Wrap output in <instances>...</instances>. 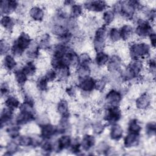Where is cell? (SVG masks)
<instances>
[{"mask_svg": "<svg viewBox=\"0 0 156 156\" xmlns=\"http://www.w3.org/2000/svg\"><path fill=\"white\" fill-rule=\"evenodd\" d=\"M144 5L139 1H118L113 3L111 8L116 16L127 21H133L138 12H141Z\"/></svg>", "mask_w": 156, "mask_h": 156, "instance_id": "obj_1", "label": "cell"}, {"mask_svg": "<svg viewBox=\"0 0 156 156\" xmlns=\"http://www.w3.org/2000/svg\"><path fill=\"white\" fill-rule=\"evenodd\" d=\"M146 69L145 63L143 60H130L120 71L123 83H133L140 81Z\"/></svg>", "mask_w": 156, "mask_h": 156, "instance_id": "obj_2", "label": "cell"}, {"mask_svg": "<svg viewBox=\"0 0 156 156\" xmlns=\"http://www.w3.org/2000/svg\"><path fill=\"white\" fill-rule=\"evenodd\" d=\"M152 49L147 42L141 40L129 43L128 55L130 60H145L151 56Z\"/></svg>", "mask_w": 156, "mask_h": 156, "instance_id": "obj_3", "label": "cell"}, {"mask_svg": "<svg viewBox=\"0 0 156 156\" xmlns=\"http://www.w3.org/2000/svg\"><path fill=\"white\" fill-rule=\"evenodd\" d=\"M34 40L29 33L25 30L20 32L12 41L10 54L16 58L24 57L26 50L30 47Z\"/></svg>", "mask_w": 156, "mask_h": 156, "instance_id": "obj_4", "label": "cell"}, {"mask_svg": "<svg viewBox=\"0 0 156 156\" xmlns=\"http://www.w3.org/2000/svg\"><path fill=\"white\" fill-rule=\"evenodd\" d=\"M108 27L101 24L98 26L93 32L92 38V47L94 51H104L108 43Z\"/></svg>", "mask_w": 156, "mask_h": 156, "instance_id": "obj_5", "label": "cell"}, {"mask_svg": "<svg viewBox=\"0 0 156 156\" xmlns=\"http://www.w3.org/2000/svg\"><path fill=\"white\" fill-rule=\"evenodd\" d=\"M134 21V35L140 40H143L155 32L154 24L143 18L136 16L133 20Z\"/></svg>", "mask_w": 156, "mask_h": 156, "instance_id": "obj_6", "label": "cell"}, {"mask_svg": "<svg viewBox=\"0 0 156 156\" xmlns=\"http://www.w3.org/2000/svg\"><path fill=\"white\" fill-rule=\"evenodd\" d=\"M123 117V113L120 106H107L103 108L102 119L109 126L119 123Z\"/></svg>", "mask_w": 156, "mask_h": 156, "instance_id": "obj_7", "label": "cell"}, {"mask_svg": "<svg viewBox=\"0 0 156 156\" xmlns=\"http://www.w3.org/2000/svg\"><path fill=\"white\" fill-rule=\"evenodd\" d=\"M124 97L121 89L111 88L108 90L103 96V107L107 106H120Z\"/></svg>", "mask_w": 156, "mask_h": 156, "instance_id": "obj_8", "label": "cell"}, {"mask_svg": "<svg viewBox=\"0 0 156 156\" xmlns=\"http://www.w3.org/2000/svg\"><path fill=\"white\" fill-rule=\"evenodd\" d=\"M96 78L91 76L76 79L75 85L78 91L83 94V96H89L95 91V83Z\"/></svg>", "mask_w": 156, "mask_h": 156, "instance_id": "obj_9", "label": "cell"}, {"mask_svg": "<svg viewBox=\"0 0 156 156\" xmlns=\"http://www.w3.org/2000/svg\"><path fill=\"white\" fill-rule=\"evenodd\" d=\"M82 5L85 12L91 13H102L109 7L108 2L102 0L85 1L82 2Z\"/></svg>", "mask_w": 156, "mask_h": 156, "instance_id": "obj_10", "label": "cell"}, {"mask_svg": "<svg viewBox=\"0 0 156 156\" xmlns=\"http://www.w3.org/2000/svg\"><path fill=\"white\" fill-rule=\"evenodd\" d=\"M153 99L152 95L147 91L140 94L134 101L135 108L140 112H146L152 107Z\"/></svg>", "mask_w": 156, "mask_h": 156, "instance_id": "obj_11", "label": "cell"}, {"mask_svg": "<svg viewBox=\"0 0 156 156\" xmlns=\"http://www.w3.org/2000/svg\"><path fill=\"white\" fill-rule=\"evenodd\" d=\"M122 140V144L124 149H135L141 144V133L127 132L124 134Z\"/></svg>", "mask_w": 156, "mask_h": 156, "instance_id": "obj_12", "label": "cell"}, {"mask_svg": "<svg viewBox=\"0 0 156 156\" xmlns=\"http://www.w3.org/2000/svg\"><path fill=\"white\" fill-rule=\"evenodd\" d=\"M73 136L71 134H62L54 140V152H61L68 151L70 147Z\"/></svg>", "mask_w": 156, "mask_h": 156, "instance_id": "obj_13", "label": "cell"}, {"mask_svg": "<svg viewBox=\"0 0 156 156\" xmlns=\"http://www.w3.org/2000/svg\"><path fill=\"white\" fill-rule=\"evenodd\" d=\"M21 2L16 0H1L0 3L1 16L13 15L16 13Z\"/></svg>", "mask_w": 156, "mask_h": 156, "instance_id": "obj_14", "label": "cell"}, {"mask_svg": "<svg viewBox=\"0 0 156 156\" xmlns=\"http://www.w3.org/2000/svg\"><path fill=\"white\" fill-rule=\"evenodd\" d=\"M39 127V135L43 140H53L58 136L57 127L51 122L38 126Z\"/></svg>", "mask_w": 156, "mask_h": 156, "instance_id": "obj_15", "label": "cell"}, {"mask_svg": "<svg viewBox=\"0 0 156 156\" xmlns=\"http://www.w3.org/2000/svg\"><path fill=\"white\" fill-rule=\"evenodd\" d=\"M37 115V113L35 112L18 110L15 116L14 122L23 127L24 126L35 122Z\"/></svg>", "mask_w": 156, "mask_h": 156, "instance_id": "obj_16", "label": "cell"}, {"mask_svg": "<svg viewBox=\"0 0 156 156\" xmlns=\"http://www.w3.org/2000/svg\"><path fill=\"white\" fill-rule=\"evenodd\" d=\"M97 143L96 136L93 133H85L80 137V146L82 151L87 154L94 151V149Z\"/></svg>", "mask_w": 156, "mask_h": 156, "instance_id": "obj_17", "label": "cell"}, {"mask_svg": "<svg viewBox=\"0 0 156 156\" xmlns=\"http://www.w3.org/2000/svg\"><path fill=\"white\" fill-rule=\"evenodd\" d=\"M29 18L34 23L43 22L46 16V12L43 7L40 5H32L27 10Z\"/></svg>", "mask_w": 156, "mask_h": 156, "instance_id": "obj_18", "label": "cell"}, {"mask_svg": "<svg viewBox=\"0 0 156 156\" xmlns=\"http://www.w3.org/2000/svg\"><path fill=\"white\" fill-rule=\"evenodd\" d=\"M122 58L118 54L110 55L109 60L106 65L108 73H119L123 68L124 64Z\"/></svg>", "mask_w": 156, "mask_h": 156, "instance_id": "obj_19", "label": "cell"}, {"mask_svg": "<svg viewBox=\"0 0 156 156\" xmlns=\"http://www.w3.org/2000/svg\"><path fill=\"white\" fill-rule=\"evenodd\" d=\"M15 111L3 106L1 108L0 113L1 129L2 130L6 126L14 122L15 116Z\"/></svg>", "mask_w": 156, "mask_h": 156, "instance_id": "obj_20", "label": "cell"}, {"mask_svg": "<svg viewBox=\"0 0 156 156\" xmlns=\"http://www.w3.org/2000/svg\"><path fill=\"white\" fill-rule=\"evenodd\" d=\"M40 50L44 52H49L51 51L54 44H52V36L49 32H44L41 34L37 40Z\"/></svg>", "mask_w": 156, "mask_h": 156, "instance_id": "obj_21", "label": "cell"}, {"mask_svg": "<svg viewBox=\"0 0 156 156\" xmlns=\"http://www.w3.org/2000/svg\"><path fill=\"white\" fill-rule=\"evenodd\" d=\"M2 68L7 73H13L18 68L17 58L10 53L1 57Z\"/></svg>", "mask_w": 156, "mask_h": 156, "instance_id": "obj_22", "label": "cell"}, {"mask_svg": "<svg viewBox=\"0 0 156 156\" xmlns=\"http://www.w3.org/2000/svg\"><path fill=\"white\" fill-rule=\"evenodd\" d=\"M108 138L114 142H118L122 140L125 130L119 123H115L108 126Z\"/></svg>", "mask_w": 156, "mask_h": 156, "instance_id": "obj_23", "label": "cell"}, {"mask_svg": "<svg viewBox=\"0 0 156 156\" xmlns=\"http://www.w3.org/2000/svg\"><path fill=\"white\" fill-rule=\"evenodd\" d=\"M0 24L2 29L4 32L11 33L15 27L18 25V21L13 15H3L1 16Z\"/></svg>", "mask_w": 156, "mask_h": 156, "instance_id": "obj_24", "label": "cell"}, {"mask_svg": "<svg viewBox=\"0 0 156 156\" xmlns=\"http://www.w3.org/2000/svg\"><path fill=\"white\" fill-rule=\"evenodd\" d=\"M57 127L58 135L62 134H71V114L60 116L58 123L56 124Z\"/></svg>", "mask_w": 156, "mask_h": 156, "instance_id": "obj_25", "label": "cell"}, {"mask_svg": "<svg viewBox=\"0 0 156 156\" xmlns=\"http://www.w3.org/2000/svg\"><path fill=\"white\" fill-rule=\"evenodd\" d=\"M121 41L130 42L134 35V27L130 23H126L119 27Z\"/></svg>", "mask_w": 156, "mask_h": 156, "instance_id": "obj_26", "label": "cell"}, {"mask_svg": "<svg viewBox=\"0 0 156 156\" xmlns=\"http://www.w3.org/2000/svg\"><path fill=\"white\" fill-rule=\"evenodd\" d=\"M110 55L108 54L105 50L99 52H96L93 58V65L98 68H102L105 67L110 58Z\"/></svg>", "mask_w": 156, "mask_h": 156, "instance_id": "obj_27", "label": "cell"}, {"mask_svg": "<svg viewBox=\"0 0 156 156\" xmlns=\"http://www.w3.org/2000/svg\"><path fill=\"white\" fill-rule=\"evenodd\" d=\"M13 78L16 85L20 89L24 88L26 83L29 81V78L23 72L21 67H18L13 73Z\"/></svg>", "mask_w": 156, "mask_h": 156, "instance_id": "obj_28", "label": "cell"}, {"mask_svg": "<svg viewBox=\"0 0 156 156\" xmlns=\"http://www.w3.org/2000/svg\"><path fill=\"white\" fill-rule=\"evenodd\" d=\"M21 104L20 98L13 93L10 94L3 99V105L14 111L18 110Z\"/></svg>", "mask_w": 156, "mask_h": 156, "instance_id": "obj_29", "label": "cell"}, {"mask_svg": "<svg viewBox=\"0 0 156 156\" xmlns=\"http://www.w3.org/2000/svg\"><path fill=\"white\" fill-rule=\"evenodd\" d=\"M41 51L40 50L37 40H34L30 47L26 50L24 56L26 60L36 61L40 57Z\"/></svg>", "mask_w": 156, "mask_h": 156, "instance_id": "obj_30", "label": "cell"}, {"mask_svg": "<svg viewBox=\"0 0 156 156\" xmlns=\"http://www.w3.org/2000/svg\"><path fill=\"white\" fill-rule=\"evenodd\" d=\"M21 126L13 122L6 126L2 130H4L5 135L10 140H16L21 134Z\"/></svg>", "mask_w": 156, "mask_h": 156, "instance_id": "obj_31", "label": "cell"}, {"mask_svg": "<svg viewBox=\"0 0 156 156\" xmlns=\"http://www.w3.org/2000/svg\"><path fill=\"white\" fill-rule=\"evenodd\" d=\"M21 149L18 143L15 140H10L6 142L5 144L3 147L2 155L11 156L16 154Z\"/></svg>", "mask_w": 156, "mask_h": 156, "instance_id": "obj_32", "label": "cell"}, {"mask_svg": "<svg viewBox=\"0 0 156 156\" xmlns=\"http://www.w3.org/2000/svg\"><path fill=\"white\" fill-rule=\"evenodd\" d=\"M20 67L29 79L35 76L38 71L37 65L35 61L34 60H26Z\"/></svg>", "mask_w": 156, "mask_h": 156, "instance_id": "obj_33", "label": "cell"}, {"mask_svg": "<svg viewBox=\"0 0 156 156\" xmlns=\"http://www.w3.org/2000/svg\"><path fill=\"white\" fill-rule=\"evenodd\" d=\"M55 112L60 116L71 114L69 103L66 98H61L57 101L55 105Z\"/></svg>", "mask_w": 156, "mask_h": 156, "instance_id": "obj_34", "label": "cell"}, {"mask_svg": "<svg viewBox=\"0 0 156 156\" xmlns=\"http://www.w3.org/2000/svg\"><path fill=\"white\" fill-rule=\"evenodd\" d=\"M85 12L82 3L77 2L76 1L69 8L68 10L69 16L77 20L83 16Z\"/></svg>", "mask_w": 156, "mask_h": 156, "instance_id": "obj_35", "label": "cell"}, {"mask_svg": "<svg viewBox=\"0 0 156 156\" xmlns=\"http://www.w3.org/2000/svg\"><path fill=\"white\" fill-rule=\"evenodd\" d=\"M107 124L102 121V119H96L90 124V129L91 130V133H93L96 136L102 135L105 132Z\"/></svg>", "mask_w": 156, "mask_h": 156, "instance_id": "obj_36", "label": "cell"}, {"mask_svg": "<svg viewBox=\"0 0 156 156\" xmlns=\"http://www.w3.org/2000/svg\"><path fill=\"white\" fill-rule=\"evenodd\" d=\"M143 126L140 121L135 117L131 118L127 123L126 132L136 133H141L143 131Z\"/></svg>", "mask_w": 156, "mask_h": 156, "instance_id": "obj_37", "label": "cell"}, {"mask_svg": "<svg viewBox=\"0 0 156 156\" xmlns=\"http://www.w3.org/2000/svg\"><path fill=\"white\" fill-rule=\"evenodd\" d=\"M57 73V80L62 83L67 82L71 77L72 69L67 66H61L54 69Z\"/></svg>", "mask_w": 156, "mask_h": 156, "instance_id": "obj_38", "label": "cell"}, {"mask_svg": "<svg viewBox=\"0 0 156 156\" xmlns=\"http://www.w3.org/2000/svg\"><path fill=\"white\" fill-rule=\"evenodd\" d=\"M116 18V15L115 12L112 10L111 7H108L102 13V24L105 25L107 27H110V26H111L113 23Z\"/></svg>", "mask_w": 156, "mask_h": 156, "instance_id": "obj_39", "label": "cell"}, {"mask_svg": "<svg viewBox=\"0 0 156 156\" xmlns=\"http://www.w3.org/2000/svg\"><path fill=\"white\" fill-rule=\"evenodd\" d=\"M121 41L119 29L116 26L108 27V42L111 44H117Z\"/></svg>", "mask_w": 156, "mask_h": 156, "instance_id": "obj_40", "label": "cell"}, {"mask_svg": "<svg viewBox=\"0 0 156 156\" xmlns=\"http://www.w3.org/2000/svg\"><path fill=\"white\" fill-rule=\"evenodd\" d=\"M92 66H90L87 65H78L74 69V74L76 79H82L91 76L92 74Z\"/></svg>", "mask_w": 156, "mask_h": 156, "instance_id": "obj_41", "label": "cell"}, {"mask_svg": "<svg viewBox=\"0 0 156 156\" xmlns=\"http://www.w3.org/2000/svg\"><path fill=\"white\" fill-rule=\"evenodd\" d=\"M109 85V79L108 73L101 75L96 79L95 83V91L99 93H103Z\"/></svg>", "mask_w": 156, "mask_h": 156, "instance_id": "obj_42", "label": "cell"}, {"mask_svg": "<svg viewBox=\"0 0 156 156\" xmlns=\"http://www.w3.org/2000/svg\"><path fill=\"white\" fill-rule=\"evenodd\" d=\"M15 140L21 148L32 149L33 135L21 133Z\"/></svg>", "mask_w": 156, "mask_h": 156, "instance_id": "obj_43", "label": "cell"}, {"mask_svg": "<svg viewBox=\"0 0 156 156\" xmlns=\"http://www.w3.org/2000/svg\"><path fill=\"white\" fill-rule=\"evenodd\" d=\"M42 154L50 155L54 152V140H43L38 148Z\"/></svg>", "mask_w": 156, "mask_h": 156, "instance_id": "obj_44", "label": "cell"}, {"mask_svg": "<svg viewBox=\"0 0 156 156\" xmlns=\"http://www.w3.org/2000/svg\"><path fill=\"white\" fill-rule=\"evenodd\" d=\"M50 83L47 80L43 75L38 76L35 82V86L40 93H45L48 91Z\"/></svg>", "mask_w": 156, "mask_h": 156, "instance_id": "obj_45", "label": "cell"}, {"mask_svg": "<svg viewBox=\"0 0 156 156\" xmlns=\"http://www.w3.org/2000/svg\"><path fill=\"white\" fill-rule=\"evenodd\" d=\"M140 12L143 14V18L149 21L151 23L154 24L156 17V11L154 7L144 5Z\"/></svg>", "mask_w": 156, "mask_h": 156, "instance_id": "obj_46", "label": "cell"}, {"mask_svg": "<svg viewBox=\"0 0 156 156\" xmlns=\"http://www.w3.org/2000/svg\"><path fill=\"white\" fill-rule=\"evenodd\" d=\"M112 146L110 143L105 140H102L96 143L94 149V152L96 154L107 155V153Z\"/></svg>", "mask_w": 156, "mask_h": 156, "instance_id": "obj_47", "label": "cell"}, {"mask_svg": "<svg viewBox=\"0 0 156 156\" xmlns=\"http://www.w3.org/2000/svg\"><path fill=\"white\" fill-rule=\"evenodd\" d=\"M144 135L147 138H152L155 136L156 133V124L154 121H148L143 127Z\"/></svg>", "mask_w": 156, "mask_h": 156, "instance_id": "obj_48", "label": "cell"}, {"mask_svg": "<svg viewBox=\"0 0 156 156\" xmlns=\"http://www.w3.org/2000/svg\"><path fill=\"white\" fill-rule=\"evenodd\" d=\"M68 151L74 155H83L85 153L82 151L80 146V137L76 136L73 137L71 145Z\"/></svg>", "mask_w": 156, "mask_h": 156, "instance_id": "obj_49", "label": "cell"}, {"mask_svg": "<svg viewBox=\"0 0 156 156\" xmlns=\"http://www.w3.org/2000/svg\"><path fill=\"white\" fill-rule=\"evenodd\" d=\"M11 46L12 41H9V40L5 37L1 38L0 41V54L1 57L10 53Z\"/></svg>", "mask_w": 156, "mask_h": 156, "instance_id": "obj_50", "label": "cell"}, {"mask_svg": "<svg viewBox=\"0 0 156 156\" xmlns=\"http://www.w3.org/2000/svg\"><path fill=\"white\" fill-rule=\"evenodd\" d=\"M11 93H12V89L9 80L6 79L2 80L0 87V94L1 99H4L5 97Z\"/></svg>", "mask_w": 156, "mask_h": 156, "instance_id": "obj_51", "label": "cell"}, {"mask_svg": "<svg viewBox=\"0 0 156 156\" xmlns=\"http://www.w3.org/2000/svg\"><path fill=\"white\" fill-rule=\"evenodd\" d=\"M93 58L87 52H82L79 54V64L91 66L93 65Z\"/></svg>", "mask_w": 156, "mask_h": 156, "instance_id": "obj_52", "label": "cell"}, {"mask_svg": "<svg viewBox=\"0 0 156 156\" xmlns=\"http://www.w3.org/2000/svg\"><path fill=\"white\" fill-rule=\"evenodd\" d=\"M145 66L148 73H150L151 76H152L154 78L156 70V62L155 57L151 56L150 57L147 58L145 63Z\"/></svg>", "mask_w": 156, "mask_h": 156, "instance_id": "obj_53", "label": "cell"}, {"mask_svg": "<svg viewBox=\"0 0 156 156\" xmlns=\"http://www.w3.org/2000/svg\"><path fill=\"white\" fill-rule=\"evenodd\" d=\"M43 75L50 83L55 82V81L57 80V73L55 71L51 68L46 70Z\"/></svg>", "mask_w": 156, "mask_h": 156, "instance_id": "obj_54", "label": "cell"}, {"mask_svg": "<svg viewBox=\"0 0 156 156\" xmlns=\"http://www.w3.org/2000/svg\"><path fill=\"white\" fill-rule=\"evenodd\" d=\"M77 88L75 84L68 85L65 88V93L69 98H74L77 94Z\"/></svg>", "mask_w": 156, "mask_h": 156, "instance_id": "obj_55", "label": "cell"}, {"mask_svg": "<svg viewBox=\"0 0 156 156\" xmlns=\"http://www.w3.org/2000/svg\"><path fill=\"white\" fill-rule=\"evenodd\" d=\"M149 44L151 46V48L154 50L155 48V44H156V35H155V32L152 33L149 37Z\"/></svg>", "mask_w": 156, "mask_h": 156, "instance_id": "obj_56", "label": "cell"}, {"mask_svg": "<svg viewBox=\"0 0 156 156\" xmlns=\"http://www.w3.org/2000/svg\"><path fill=\"white\" fill-rule=\"evenodd\" d=\"M76 1H70V0H67V1H65L63 2V7L64 8H69Z\"/></svg>", "mask_w": 156, "mask_h": 156, "instance_id": "obj_57", "label": "cell"}]
</instances>
